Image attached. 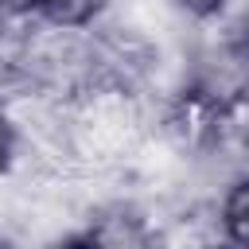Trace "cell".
I'll use <instances>...</instances> for the list:
<instances>
[{
    "label": "cell",
    "instance_id": "obj_8",
    "mask_svg": "<svg viewBox=\"0 0 249 249\" xmlns=\"http://www.w3.org/2000/svg\"><path fill=\"white\" fill-rule=\"evenodd\" d=\"M245 54H249V31H245Z\"/></svg>",
    "mask_w": 249,
    "mask_h": 249
},
{
    "label": "cell",
    "instance_id": "obj_1",
    "mask_svg": "<svg viewBox=\"0 0 249 249\" xmlns=\"http://www.w3.org/2000/svg\"><path fill=\"white\" fill-rule=\"evenodd\" d=\"M233 93L218 86H183L163 109V132L179 152L202 156L222 148Z\"/></svg>",
    "mask_w": 249,
    "mask_h": 249
},
{
    "label": "cell",
    "instance_id": "obj_6",
    "mask_svg": "<svg viewBox=\"0 0 249 249\" xmlns=\"http://www.w3.org/2000/svg\"><path fill=\"white\" fill-rule=\"evenodd\" d=\"M0 12H8V16H27V12H43V0H0Z\"/></svg>",
    "mask_w": 249,
    "mask_h": 249
},
{
    "label": "cell",
    "instance_id": "obj_4",
    "mask_svg": "<svg viewBox=\"0 0 249 249\" xmlns=\"http://www.w3.org/2000/svg\"><path fill=\"white\" fill-rule=\"evenodd\" d=\"M109 0H43V16L54 27H86L105 12Z\"/></svg>",
    "mask_w": 249,
    "mask_h": 249
},
{
    "label": "cell",
    "instance_id": "obj_9",
    "mask_svg": "<svg viewBox=\"0 0 249 249\" xmlns=\"http://www.w3.org/2000/svg\"><path fill=\"white\" fill-rule=\"evenodd\" d=\"M0 249H12V245H8V241H0Z\"/></svg>",
    "mask_w": 249,
    "mask_h": 249
},
{
    "label": "cell",
    "instance_id": "obj_5",
    "mask_svg": "<svg viewBox=\"0 0 249 249\" xmlns=\"http://www.w3.org/2000/svg\"><path fill=\"white\" fill-rule=\"evenodd\" d=\"M175 8L187 12V16H195V19H214L226 8V0H175Z\"/></svg>",
    "mask_w": 249,
    "mask_h": 249
},
{
    "label": "cell",
    "instance_id": "obj_3",
    "mask_svg": "<svg viewBox=\"0 0 249 249\" xmlns=\"http://www.w3.org/2000/svg\"><path fill=\"white\" fill-rule=\"evenodd\" d=\"M222 230L233 249H249V175L230 187L222 202Z\"/></svg>",
    "mask_w": 249,
    "mask_h": 249
},
{
    "label": "cell",
    "instance_id": "obj_2",
    "mask_svg": "<svg viewBox=\"0 0 249 249\" xmlns=\"http://www.w3.org/2000/svg\"><path fill=\"white\" fill-rule=\"evenodd\" d=\"M66 249H156V237L148 233V226L136 214L113 210V214H101L97 222H89V230L82 237H74Z\"/></svg>",
    "mask_w": 249,
    "mask_h": 249
},
{
    "label": "cell",
    "instance_id": "obj_7",
    "mask_svg": "<svg viewBox=\"0 0 249 249\" xmlns=\"http://www.w3.org/2000/svg\"><path fill=\"white\" fill-rule=\"evenodd\" d=\"M8 156H12V128L4 121V113H0V167L8 163Z\"/></svg>",
    "mask_w": 249,
    "mask_h": 249
}]
</instances>
